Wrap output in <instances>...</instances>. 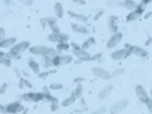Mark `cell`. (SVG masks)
I'll return each instance as SVG.
<instances>
[{
	"label": "cell",
	"instance_id": "11",
	"mask_svg": "<svg viewBox=\"0 0 152 114\" xmlns=\"http://www.w3.org/2000/svg\"><path fill=\"white\" fill-rule=\"evenodd\" d=\"M107 28H108V32L110 34H114V33L119 32L118 31V18L117 15H110L107 20Z\"/></svg>",
	"mask_w": 152,
	"mask_h": 114
},
{
	"label": "cell",
	"instance_id": "56",
	"mask_svg": "<svg viewBox=\"0 0 152 114\" xmlns=\"http://www.w3.org/2000/svg\"><path fill=\"white\" fill-rule=\"evenodd\" d=\"M148 96H150L151 99H152V87H151V90H150V94H148Z\"/></svg>",
	"mask_w": 152,
	"mask_h": 114
},
{
	"label": "cell",
	"instance_id": "51",
	"mask_svg": "<svg viewBox=\"0 0 152 114\" xmlns=\"http://www.w3.org/2000/svg\"><path fill=\"white\" fill-rule=\"evenodd\" d=\"M5 54H6V53L4 52L3 49H0V58H1V57H4V56H5Z\"/></svg>",
	"mask_w": 152,
	"mask_h": 114
},
{
	"label": "cell",
	"instance_id": "43",
	"mask_svg": "<svg viewBox=\"0 0 152 114\" xmlns=\"http://www.w3.org/2000/svg\"><path fill=\"white\" fill-rule=\"evenodd\" d=\"M103 14H104V10H98V11H96V14L94 15V20H99Z\"/></svg>",
	"mask_w": 152,
	"mask_h": 114
},
{
	"label": "cell",
	"instance_id": "34",
	"mask_svg": "<svg viewBox=\"0 0 152 114\" xmlns=\"http://www.w3.org/2000/svg\"><path fill=\"white\" fill-rule=\"evenodd\" d=\"M124 72V69H122V67H119V69H115L114 71H112L110 75H112V77H117V76H119Z\"/></svg>",
	"mask_w": 152,
	"mask_h": 114
},
{
	"label": "cell",
	"instance_id": "39",
	"mask_svg": "<svg viewBox=\"0 0 152 114\" xmlns=\"http://www.w3.org/2000/svg\"><path fill=\"white\" fill-rule=\"evenodd\" d=\"M8 90V84L6 82H4L1 86H0V95H3V94H5Z\"/></svg>",
	"mask_w": 152,
	"mask_h": 114
},
{
	"label": "cell",
	"instance_id": "48",
	"mask_svg": "<svg viewBox=\"0 0 152 114\" xmlns=\"http://www.w3.org/2000/svg\"><path fill=\"white\" fill-rule=\"evenodd\" d=\"M14 74L16 75V76H18V77L20 79V77H22V72H20V71L18 70V69H16V67H15V69H14Z\"/></svg>",
	"mask_w": 152,
	"mask_h": 114
},
{
	"label": "cell",
	"instance_id": "38",
	"mask_svg": "<svg viewBox=\"0 0 152 114\" xmlns=\"http://www.w3.org/2000/svg\"><path fill=\"white\" fill-rule=\"evenodd\" d=\"M101 57H103V52H98L94 56H91V61H100Z\"/></svg>",
	"mask_w": 152,
	"mask_h": 114
},
{
	"label": "cell",
	"instance_id": "32",
	"mask_svg": "<svg viewBox=\"0 0 152 114\" xmlns=\"http://www.w3.org/2000/svg\"><path fill=\"white\" fill-rule=\"evenodd\" d=\"M49 90H62L63 89V85L60 82H52V84H49Z\"/></svg>",
	"mask_w": 152,
	"mask_h": 114
},
{
	"label": "cell",
	"instance_id": "52",
	"mask_svg": "<svg viewBox=\"0 0 152 114\" xmlns=\"http://www.w3.org/2000/svg\"><path fill=\"white\" fill-rule=\"evenodd\" d=\"M142 1H143V3H145V4H146V5H147V4H150V3H152V0H142Z\"/></svg>",
	"mask_w": 152,
	"mask_h": 114
},
{
	"label": "cell",
	"instance_id": "40",
	"mask_svg": "<svg viewBox=\"0 0 152 114\" xmlns=\"http://www.w3.org/2000/svg\"><path fill=\"white\" fill-rule=\"evenodd\" d=\"M19 1L25 6H32L33 5V0H19Z\"/></svg>",
	"mask_w": 152,
	"mask_h": 114
},
{
	"label": "cell",
	"instance_id": "44",
	"mask_svg": "<svg viewBox=\"0 0 152 114\" xmlns=\"http://www.w3.org/2000/svg\"><path fill=\"white\" fill-rule=\"evenodd\" d=\"M6 37V33H5V29H4L3 27H0V41L4 39V38Z\"/></svg>",
	"mask_w": 152,
	"mask_h": 114
},
{
	"label": "cell",
	"instance_id": "33",
	"mask_svg": "<svg viewBox=\"0 0 152 114\" xmlns=\"http://www.w3.org/2000/svg\"><path fill=\"white\" fill-rule=\"evenodd\" d=\"M58 38H60V42H69L70 36L67 34V33H62V32H60V33H58ZM60 42H58V43H60Z\"/></svg>",
	"mask_w": 152,
	"mask_h": 114
},
{
	"label": "cell",
	"instance_id": "20",
	"mask_svg": "<svg viewBox=\"0 0 152 114\" xmlns=\"http://www.w3.org/2000/svg\"><path fill=\"white\" fill-rule=\"evenodd\" d=\"M94 44H95V38H94V37H89V38H86V39L84 41L80 46H81L82 49H86V51H87L89 48H91Z\"/></svg>",
	"mask_w": 152,
	"mask_h": 114
},
{
	"label": "cell",
	"instance_id": "57",
	"mask_svg": "<svg viewBox=\"0 0 152 114\" xmlns=\"http://www.w3.org/2000/svg\"><path fill=\"white\" fill-rule=\"evenodd\" d=\"M1 108H3V105H1V104H0V109H1Z\"/></svg>",
	"mask_w": 152,
	"mask_h": 114
},
{
	"label": "cell",
	"instance_id": "54",
	"mask_svg": "<svg viewBox=\"0 0 152 114\" xmlns=\"http://www.w3.org/2000/svg\"><path fill=\"white\" fill-rule=\"evenodd\" d=\"M151 43H152V38H150V39L146 42V44H147V46H148V44H151Z\"/></svg>",
	"mask_w": 152,
	"mask_h": 114
},
{
	"label": "cell",
	"instance_id": "42",
	"mask_svg": "<svg viewBox=\"0 0 152 114\" xmlns=\"http://www.w3.org/2000/svg\"><path fill=\"white\" fill-rule=\"evenodd\" d=\"M74 4H76V5H80V6H84L86 4L85 0H71Z\"/></svg>",
	"mask_w": 152,
	"mask_h": 114
},
{
	"label": "cell",
	"instance_id": "55",
	"mask_svg": "<svg viewBox=\"0 0 152 114\" xmlns=\"http://www.w3.org/2000/svg\"><path fill=\"white\" fill-rule=\"evenodd\" d=\"M27 113H28V109H25V108H24V109H23V112H22V114H27Z\"/></svg>",
	"mask_w": 152,
	"mask_h": 114
},
{
	"label": "cell",
	"instance_id": "27",
	"mask_svg": "<svg viewBox=\"0 0 152 114\" xmlns=\"http://www.w3.org/2000/svg\"><path fill=\"white\" fill-rule=\"evenodd\" d=\"M107 5L110 8H119V6H123V1H119V0H108Z\"/></svg>",
	"mask_w": 152,
	"mask_h": 114
},
{
	"label": "cell",
	"instance_id": "15",
	"mask_svg": "<svg viewBox=\"0 0 152 114\" xmlns=\"http://www.w3.org/2000/svg\"><path fill=\"white\" fill-rule=\"evenodd\" d=\"M112 91H113V85H105V86H103L99 90V92H98V99L99 100L107 99L108 96L112 94Z\"/></svg>",
	"mask_w": 152,
	"mask_h": 114
},
{
	"label": "cell",
	"instance_id": "23",
	"mask_svg": "<svg viewBox=\"0 0 152 114\" xmlns=\"http://www.w3.org/2000/svg\"><path fill=\"white\" fill-rule=\"evenodd\" d=\"M75 101H76V98H75L74 95L70 94L67 98H65V99L61 101V105H62V107H65V108H67V107H71V105H72Z\"/></svg>",
	"mask_w": 152,
	"mask_h": 114
},
{
	"label": "cell",
	"instance_id": "6",
	"mask_svg": "<svg viewBox=\"0 0 152 114\" xmlns=\"http://www.w3.org/2000/svg\"><path fill=\"white\" fill-rule=\"evenodd\" d=\"M129 105V101L127 100V99H122V100H118V101H115L112 107H110V109H109V113L110 114H119V113H122L124 110V109L127 108Z\"/></svg>",
	"mask_w": 152,
	"mask_h": 114
},
{
	"label": "cell",
	"instance_id": "13",
	"mask_svg": "<svg viewBox=\"0 0 152 114\" xmlns=\"http://www.w3.org/2000/svg\"><path fill=\"white\" fill-rule=\"evenodd\" d=\"M136 95H137V98H138V100L141 101V103H146L147 99L150 98L148 92H147V90L142 85H137L136 86Z\"/></svg>",
	"mask_w": 152,
	"mask_h": 114
},
{
	"label": "cell",
	"instance_id": "26",
	"mask_svg": "<svg viewBox=\"0 0 152 114\" xmlns=\"http://www.w3.org/2000/svg\"><path fill=\"white\" fill-rule=\"evenodd\" d=\"M82 91H84V89H82V85H81V84H76V87L72 91H71V95H74L76 99H77V98H81Z\"/></svg>",
	"mask_w": 152,
	"mask_h": 114
},
{
	"label": "cell",
	"instance_id": "14",
	"mask_svg": "<svg viewBox=\"0 0 152 114\" xmlns=\"http://www.w3.org/2000/svg\"><path fill=\"white\" fill-rule=\"evenodd\" d=\"M15 43H16V38L15 37H5L4 39L0 41V49L11 48Z\"/></svg>",
	"mask_w": 152,
	"mask_h": 114
},
{
	"label": "cell",
	"instance_id": "49",
	"mask_svg": "<svg viewBox=\"0 0 152 114\" xmlns=\"http://www.w3.org/2000/svg\"><path fill=\"white\" fill-rule=\"evenodd\" d=\"M42 92H43V94H47V92H51L49 87H48V86H43V89H42Z\"/></svg>",
	"mask_w": 152,
	"mask_h": 114
},
{
	"label": "cell",
	"instance_id": "17",
	"mask_svg": "<svg viewBox=\"0 0 152 114\" xmlns=\"http://www.w3.org/2000/svg\"><path fill=\"white\" fill-rule=\"evenodd\" d=\"M27 62H28V66H29V70L32 71L33 74H36V75H38L41 72V65L38 63L34 58L33 57H29L28 60H27Z\"/></svg>",
	"mask_w": 152,
	"mask_h": 114
},
{
	"label": "cell",
	"instance_id": "36",
	"mask_svg": "<svg viewBox=\"0 0 152 114\" xmlns=\"http://www.w3.org/2000/svg\"><path fill=\"white\" fill-rule=\"evenodd\" d=\"M58 108H60L58 101H53V103H51V112H57Z\"/></svg>",
	"mask_w": 152,
	"mask_h": 114
},
{
	"label": "cell",
	"instance_id": "25",
	"mask_svg": "<svg viewBox=\"0 0 152 114\" xmlns=\"http://www.w3.org/2000/svg\"><path fill=\"white\" fill-rule=\"evenodd\" d=\"M123 6H124L128 11H132V10L136 9L137 3L134 1V0H123Z\"/></svg>",
	"mask_w": 152,
	"mask_h": 114
},
{
	"label": "cell",
	"instance_id": "5",
	"mask_svg": "<svg viewBox=\"0 0 152 114\" xmlns=\"http://www.w3.org/2000/svg\"><path fill=\"white\" fill-rule=\"evenodd\" d=\"M122 39H123V33L122 32H117V33H114V34H110V37H109L107 41V43H105V47L109 49L117 47L122 42Z\"/></svg>",
	"mask_w": 152,
	"mask_h": 114
},
{
	"label": "cell",
	"instance_id": "2",
	"mask_svg": "<svg viewBox=\"0 0 152 114\" xmlns=\"http://www.w3.org/2000/svg\"><path fill=\"white\" fill-rule=\"evenodd\" d=\"M29 53L33 54V56H54L57 54V51L56 48L53 47H47V46H39V44H36V46H31L29 47Z\"/></svg>",
	"mask_w": 152,
	"mask_h": 114
},
{
	"label": "cell",
	"instance_id": "58",
	"mask_svg": "<svg viewBox=\"0 0 152 114\" xmlns=\"http://www.w3.org/2000/svg\"><path fill=\"white\" fill-rule=\"evenodd\" d=\"M10 1H13V0H10Z\"/></svg>",
	"mask_w": 152,
	"mask_h": 114
},
{
	"label": "cell",
	"instance_id": "50",
	"mask_svg": "<svg viewBox=\"0 0 152 114\" xmlns=\"http://www.w3.org/2000/svg\"><path fill=\"white\" fill-rule=\"evenodd\" d=\"M74 81H75L76 84H81V82L84 81V77H76V79L74 80Z\"/></svg>",
	"mask_w": 152,
	"mask_h": 114
},
{
	"label": "cell",
	"instance_id": "8",
	"mask_svg": "<svg viewBox=\"0 0 152 114\" xmlns=\"http://www.w3.org/2000/svg\"><path fill=\"white\" fill-rule=\"evenodd\" d=\"M143 13H145V8H143V6H139L138 4H137L136 9L128 13V15H127V18H125V22H128V23L134 22V20H137V19L139 18V16L143 15Z\"/></svg>",
	"mask_w": 152,
	"mask_h": 114
},
{
	"label": "cell",
	"instance_id": "19",
	"mask_svg": "<svg viewBox=\"0 0 152 114\" xmlns=\"http://www.w3.org/2000/svg\"><path fill=\"white\" fill-rule=\"evenodd\" d=\"M70 48H71V46L69 42H60V43L56 44V51H57V53H60V54H62V52L69 51Z\"/></svg>",
	"mask_w": 152,
	"mask_h": 114
},
{
	"label": "cell",
	"instance_id": "37",
	"mask_svg": "<svg viewBox=\"0 0 152 114\" xmlns=\"http://www.w3.org/2000/svg\"><path fill=\"white\" fill-rule=\"evenodd\" d=\"M49 75H51L49 70H47V71H41V72L38 74V77H41V79H46V77H48Z\"/></svg>",
	"mask_w": 152,
	"mask_h": 114
},
{
	"label": "cell",
	"instance_id": "46",
	"mask_svg": "<svg viewBox=\"0 0 152 114\" xmlns=\"http://www.w3.org/2000/svg\"><path fill=\"white\" fill-rule=\"evenodd\" d=\"M23 80H24V85H25V87H29V89H32L33 87V85H32V82L29 81V80H27V79H24L23 77Z\"/></svg>",
	"mask_w": 152,
	"mask_h": 114
},
{
	"label": "cell",
	"instance_id": "7",
	"mask_svg": "<svg viewBox=\"0 0 152 114\" xmlns=\"http://www.w3.org/2000/svg\"><path fill=\"white\" fill-rule=\"evenodd\" d=\"M130 56V52L128 48H119V49H115L114 52H112L110 57L112 60L114 61H122V60H125Z\"/></svg>",
	"mask_w": 152,
	"mask_h": 114
},
{
	"label": "cell",
	"instance_id": "12",
	"mask_svg": "<svg viewBox=\"0 0 152 114\" xmlns=\"http://www.w3.org/2000/svg\"><path fill=\"white\" fill-rule=\"evenodd\" d=\"M127 47L129 49L130 54H134L137 57H146L147 56V51L143 48V47H139V46H130V44H125Z\"/></svg>",
	"mask_w": 152,
	"mask_h": 114
},
{
	"label": "cell",
	"instance_id": "4",
	"mask_svg": "<svg viewBox=\"0 0 152 114\" xmlns=\"http://www.w3.org/2000/svg\"><path fill=\"white\" fill-rule=\"evenodd\" d=\"M20 99L24 101H29V103H38V101L43 100V92H34V91H29V92H24L20 96Z\"/></svg>",
	"mask_w": 152,
	"mask_h": 114
},
{
	"label": "cell",
	"instance_id": "21",
	"mask_svg": "<svg viewBox=\"0 0 152 114\" xmlns=\"http://www.w3.org/2000/svg\"><path fill=\"white\" fill-rule=\"evenodd\" d=\"M75 61V57L72 54H61V66H65V65H70Z\"/></svg>",
	"mask_w": 152,
	"mask_h": 114
},
{
	"label": "cell",
	"instance_id": "18",
	"mask_svg": "<svg viewBox=\"0 0 152 114\" xmlns=\"http://www.w3.org/2000/svg\"><path fill=\"white\" fill-rule=\"evenodd\" d=\"M69 14H70V16H72V18H75L76 20H77V23L85 24L89 20V18L85 14H79V13H75V11H71V10L69 11Z\"/></svg>",
	"mask_w": 152,
	"mask_h": 114
},
{
	"label": "cell",
	"instance_id": "47",
	"mask_svg": "<svg viewBox=\"0 0 152 114\" xmlns=\"http://www.w3.org/2000/svg\"><path fill=\"white\" fill-rule=\"evenodd\" d=\"M19 89H20V90H22V89H24L25 87V85H24V80H23V77H20L19 79Z\"/></svg>",
	"mask_w": 152,
	"mask_h": 114
},
{
	"label": "cell",
	"instance_id": "10",
	"mask_svg": "<svg viewBox=\"0 0 152 114\" xmlns=\"http://www.w3.org/2000/svg\"><path fill=\"white\" fill-rule=\"evenodd\" d=\"M91 71H92V74H94L95 77H98L100 80H109V79H112L110 72H109L108 70L103 69V67H99V66L92 67Z\"/></svg>",
	"mask_w": 152,
	"mask_h": 114
},
{
	"label": "cell",
	"instance_id": "3",
	"mask_svg": "<svg viewBox=\"0 0 152 114\" xmlns=\"http://www.w3.org/2000/svg\"><path fill=\"white\" fill-rule=\"evenodd\" d=\"M23 109H24V107L20 101H13V103L3 105L0 112L3 114H18V113H22Z\"/></svg>",
	"mask_w": 152,
	"mask_h": 114
},
{
	"label": "cell",
	"instance_id": "16",
	"mask_svg": "<svg viewBox=\"0 0 152 114\" xmlns=\"http://www.w3.org/2000/svg\"><path fill=\"white\" fill-rule=\"evenodd\" d=\"M71 29L77 33V34H87L89 33V29L85 24H81V23H72L71 24Z\"/></svg>",
	"mask_w": 152,
	"mask_h": 114
},
{
	"label": "cell",
	"instance_id": "28",
	"mask_svg": "<svg viewBox=\"0 0 152 114\" xmlns=\"http://www.w3.org/2000/svg\"><path fill=\"white\" fill-rule=\"evenodd\" d=\"M52 65H53V67H60L61 66V54L60 53L52 56Z\"/></svg>",
	"mask_w": 152,
	"mask_h": 114
},
{
	"label": "cell",
	"instance_id": "30",
	"mask_svg": "<svg viewBox=\"0 0 152 114\" xmlns=\"http://www.w3.org/2000/svg\"><path fill=\"white\" fill-rule=\"evenodd\" d=\"M43 100L48 101V103H53V101H58V99L56 96H53L51 92H47V94H43Z\"/></svg>",
	"mask_w": 152,
	"mask_h": 114
},
{
	"label": "cell",
	"instance_id": "31",
	"mask_svg": "<svg viewBox=\"0 0 152 114\" xmlns=\"http://www.w3.org/2000/svg\"><path fill=\"white\" fill-rule=\"evenodd\" d=\"M0 63H1L3 66H5V67H10V66H11V63H13V61L10 60L9 57H6V54H5L4 57L0 58Z\"/></svg>",
	"mask_w": 152,
	"mask_h": 114
},
{
	"label": "cell",
	"instance_id": "24",
	"mask_svg": "<svg viewBox=\"0 0 152 114\" xmlns=\"http://www.w3.org/2000/svg\"><path fill=\"white\" fill-rule=\"evenodd\" d=\"M41 65L42 67H44V69H49V67H52V56H43L42 57V61H41Z\"/></svg>",
	"mask_w": 152,
	"mask_h": 114
},
{
	"label": "cell",
	"instance_id": "35",
	"mask_svg": "<svg viewBox=\"0 0 152 114\" xmlns=\"http://www.w3.org/2000/svg\"><path fill=\"white\" fill-rule=\"evenodd\" d=\"M48 27L51 28V32H52V33H60V32H61V31H60V27H58L57 23L51 24V25H48Z\"/></svg>",
	"mask_w": 152,
	"mask_h": 114
},
{
	"label": "cell",
	"instance_id": "45",
	"mask_svg": "<svg viewBox=\"0 0 152 114\" xmlns=\"http://www.w3.org/2000/svg\"><path fill=\"white\" fill-rule=\"evenodd\" d=\"M70 46H71V48H72V51H74V49H79V48H81V46L77 44V43H75V42H71Z\"/></svg>",
	"mask_w": 152,
	"mask_h": 114
},
{
	"label": "cell",
	"instance_id": "29",
	"mask_svg": "<svg viewBox=\"0 0 152 114\" xmlns=\"http://www.w3.org/2000/svg\"><path fill=\"white\" fill-rule=\"evenodd\" d=\"M47 39L49 41V42H52V43H58V42H60V38H58V33H52L51 32L49 34H48V38Z\"/></svg>",
	"mask_w": 152,
	"mask_h": 114
},
{
	"label": "cell",
	"instance_id": "1",
	"mask_svg": "<svg viewBox=\"0 0 152 114\" xmlns=\"http://www.w3.org/2000/svg\"><path fill=\"white\" fill-rule=\"evenodd\" d=\"M31 47V43L28 41H22V42H16V43L11 48H9V51L6 52V57H9L10 60H19L20 54L25 51H28Z\"/></svg>",
	"mask_w": 152,
	"mask_h": 114
},
{
	"label": "cell",
	"instance_id": "53",
	"mask_svg": "<svg viewBox=\"0 0 152 114\" xmlns=\"http://www.w3.org/2000/svg\"><path fill=\"white\" fill-rule=\"evenodd\" d=\"M150 16H151V13H147V14L145 15V19H148Z\"/></svg>",
	"mask_w": 152,
	"mask_h": 114
},
{
	"label": "cell",
	"instance_id": "9",
	"mask_svg": "<svg viewBox=\"0 0 152 114\" xmlns=\"http://www.w3.org/2000/svg\"><path fill=\"white\" fill-rule=\"evenodd\" d=\"M72 56L77 60L82 61V62H89L91 61V54L87 52L86 49H82V48H79V49H74L72 51Z\"/></svg>",
	"mask_w": 152,
	"mask_h": 114
},
{
	"label": "cell",
	"instance_id": "41",
	"mask_svg": "<svg viewBox=\"0 0 152 114\" xmlns=\"http://www.w3.org/2000/svg\"><path fill=\"white\" fill-rule=\"evenodd\" d=\"M146 105H147V108H148V112L152 114V99L151 98H148V99H147V101H146V103H145Z\"/></svg>",
	"mask_w": 152,
	"mask_h": 114
},
{
	"label": "cell",
	"instance_id": "22",
	"mask_svg": "<svg viewBox=\"0 0 152 114\" xmlns=\"http://www.w3.org/2000/svg\"><path fill=\"white\" fill-rule=\"evenodd\" d=\"M54 14H56L57 18H62L65 15V9H63V5L61 3L54 4Z\"/></svg>",
	"mask_w": 152,
	"mask_h": 114
}]
</instances>
